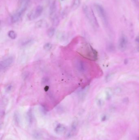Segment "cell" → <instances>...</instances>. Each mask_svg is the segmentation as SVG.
I'll list each match as a JSON object with an SVG mask.
<instances>
[{"label":"cell","instance_id":"cell-1","mask_svg":"<svg viewBox=\"0 0 139 140\" xmlns=\"http://www.w3.org/2000/svg\"><path fill=\"white\" fill-rule=\"evenodd\" d=\"M77 52L87 59L96 61L97 59V52L89 44H85L78 49Z\"/></svg>","mask_w":139,"mask_h":140},{"label":"cell","instance_id":"cell-2","mask_svg":"<svg viewBox=\"0 0 139 140\" xmlns=\"http://www.w3.org/2000/svg\"><path fill=\"white\" fill-rule=\"evenodd\" d=\"M82 9L85 16L92 26L95 28H98V23L92 9L87 5H84L83 6Z\"/></svg>","mask_w":139,"mask_h":140},{"label":"cell","instance_id":"cell-3","mask_svg":"<svg viewBox=\"0 0 139 140\" xmlns=\"http://www.w3.org/2000/svg\"><path fill=\"white\" fill-rule=\"evenodd\" d=\"M95 7L97 14L102 20L103 23L105 26H107L108 24V19L106 11L102 6L98 4L95 5Z\"/></svg>","mask_w":139,"mask_h":140},{"label":"cell","instance_id":"cell-4","mask_svg":"<svg viewBox=\"0 0 139 140\" xmlns=\"http://www.w3.org/2000/svg\"><path fill=\"white\" fill-rule=\"evenodd\" d=\"M43 10V8L42 6H38L29 14L28 15L29 19L32 21L38 18L42 14Z\"/></svg>","mask_w":139,"mask_h":140},{"label":"cell","instance_id":"cell-5","mask_svg":"<svg viewBox=\"0 0 139 140\" xmlns=\"http://www.w3.org/2000/svg\"><path fill=\"white\" fill-rule=\"evenodd\" d=\"M75 68L80 73L84 74L87 71L88 66L85 62L81 59H77L75 62Z\"/></svg>","mask_w":139,"mask_h":140},{"label":"cell","instance_id":"cell-6","mask_svg":"<svg viewBox=\"0 0 139 140\" xmlns=\"http://www.w3.org/2000/svg\"><path fill=\"white\" fill-rule=\"evenodd\" d=\"M14 58L13 57H10L6 58L3 61H1L0 63V69L1 70L5 69L8 68L13 63Z\"/></svg>","mask_w":139,"mask_h":140},{"label":"cell","instance_id":"cell-7","mask_svg":"<svg viewBox=\"0 0 139 140\" xmlns=\"http://www.w3.org/2000/svg\"><path fill=\"white\" fill-rule=\"evenodd\" d=\"M128 44V39L125 35H122L120 38L118 42V47L121 51H125Z\"/></svg>","mask_w":139,"mask_h":140},{"label":"cell","instance_id":"cell-8","mask_svg":"<svg viewBox=\"0 0 139 140\" xmlns=\"http://www.w3.org/2000/svg\"><path fill=\"white\" fill-rule=\"evenodd\" d=\"M23 13H22L20 11L18 10L13 15L11 16V21L12 23H17L18 22L19 20L21 18L23 14Z\"/></svg>","mask_w":139,"mask_h":140},{"label":"cell","instance_id":"cell-9","mask_svg":"<svg viewBox=\"0 0 139 140\" xmlns=\"http://www.w3.org/2000/svg\"><path fill=\"white\" fill-rule=\"evenodd\" d=\"M57 11V5L56 1H54L53 2L50 8V16L51 18L52 19L55 16H57L56 14Z\"/></svg>","mask_w":139,"mask_h":140},{"label":"cell","instance_id":"cell-10","mask_svg":"<svg viewBox=\"0 0 139 140\" xmlns=\"http://www.w3.org/2000/svg\"><path fill=\"white\" fill-rule=\"evenodd\" d=\"M77 130V123L76 121H74L72 123L71 130L67 135L68 137H71L75 135V134L76 133Z\"/></svg>","mask_w":139,"mask_h":140},{"label":"cell","instance_id":"cell-11","mask_svg":"<svg viewBox=\"0 0 139 140\" xmlns=\"http://www.w3.org/2000/svg\"><path fill=\"white\" fill-rule=\"evenodd\" d=\"M66 130L65 126L61 124H58L55 129V132L58 134H63L66 132Z\"/></svg>","mask_w":139,"mask_h":140},{"label":"cell","instance_id":"cell-12","mask_svg":"<svg viewBox=\"0 0 139 140\" xmlns=\"http://www.w3.org/2000/svg\"><path fill=\"white\" fill-rule=\"evenodd\" d=\"M34 40L32 39H25L21 42V46L23 47H27L33 44Z\"/></svg>","mask_w":139,"mask_h":140},{"label":"cell","instance_id":"cell-13","mask_svg":"<svg viewBox=\"0 0 139 140\" xmlns=\"http://www.w3.org/2000/svg\"><path fill=\"white\" fill-rule=\"evenodd\" d=\"M27 116L28 121L29 124H31L32 121L33 120V115L32 110L31 109H30L28 111L27 113Z\"/></svg>","mask_w":139,"mask_h":140},{"label":"cell","instance_id":"cell-14","mask_svg":"<svg viewBox=\"0 0 139 140\" xmlns=\"http://www.w3.org/2000/svg\"><path fill=\"white\" fill-rule=\"evenodd\" d=\"M81 4V0H74L72 4V9L76 10L78 8Z\"/></svg>","mask_w":139,"mask_h":140},{"label":"cell","instance_id":"cell-15","mask_svg":"<svg viewBox=\"0 0 139 140\" xmlns=\"http://www.w3.org/2000/svg\"><path fill=\"white\" fill-rule=\"evenodd\" d=\"M55 32V29L54 28H50L47 31V35L49 38H51L54 35Z\"/></svg>","mask_w":139,"mask_h":140},{"label":"cell","instance_id":"cell-16","mask_svg":"<svg viewBox=\"0 0 139 140\" xmlns=\"http://www.w3.org/2000/svg\"><path fill=\"white\" fill-rule=\"evenodd\" d=\"M46 25V23L43 20H40L36 23V26L37 28H41L44 27Z\"/></svg>","mask_w":139,"mask_h":140},{"label":"cell","instance_id":"cell-17","mask_svg":"<svg viewBox=\"0 0 139 140\" xmlns=\"http://www.w3.org/2000/svg\"><path fill=\"white\" fill-rule=\"evenodd\" d=\"M8 36L10 38L14 39H15L17 37V34L14 31H10L8 33Z\"/></svg>","mask_w":139,"mask_h":140},{"label":"cell","instance_id":"cell-18","mask_svg":"<svg viewBox=\"0 0 139 140\" xmlns=\"http://www.w3.org/2000/svg\"><path fill=\"white\" fill-rule=\"evenodd\" d=\"M52 20V23L54 26H57L58 25L59 23V19L58 17V16H55L53 18L51 19Z\"/></svg>","mask_w":139,"mask_h":140},{"label":"cell","instance_id":"cell-19","mask_svg":"<svg viewBox=\"0 0 139 140\" xmlns=\"http://www.w3.org/2000/svg\"><path fill=\"white\" fill-rule=\"evenodd\" d=\"M52 44L50 43H46L43 46L44 49L47 51H50L52 48Z\"/></svg>","mask_w":139,"mask_h":140},{"label":"cell","instance_id":"cell-20","mask_svg":"<svg viewBox=\"0 0 139 140\" xmlns=\"http://www.w3.org/2000/svg\"><path fill=\"white\" fill-rule=\"evenodd\" d=\"M14 120L17 124H18L20 122V116L17 113H16L14 115Z\"/></svg>","mask_w":139,"mask_h":140},{"label":"cell","instance_id":"cell-21","mask_svg":"<svg viewBox=\"0 0 139 140\" xmlns=\"http://www.w3.org/2000/svg\"><path fill=\"white\" fill-rule=\"evenodd\" d=\"M13 86L11 84H9L7 85L5 88V91L6 93H10L12 89Z\"/></svg>","mask_w":139,"mask_h":140},{"label":"cell","instance_id":"cell-22","mask_svg":"<svg viewBox=\"0 0 139 140\" xmlns=\"http://www.w3.org/2000/svg\"><path fill=\"white\" fill-rule=\"evenodd\" d=\"M49 79L48 77H44L42 79L41 83H42L43 85H44V84H48L49 82Z\"/></svg>","mask_w":139,"mask_h":140},{"label":"cell","instance_id":"cell-23","mask_svg":"<svg viewBox=\"0 0 139 140\" xmlns=\"http://www.w3.org/2000/svg\"><path fill=\"white\" fill-rule=\"evenodd\" d=\"M34 137L37 139H40L41 138V135L38 132H36L34 133Z\"/></svg>","mask_w":139,"mask_h":140},{"label":"cell","instance_id":"cell-24","mask_svg":"<svg viewBox=\"0 0 139 140\" xmlns=\"http://www.w3.org/2000/svg\"><path fill=\"white\" fill-rule=\"evenodd\" d=\"M107 48H108V51H112L114 49V47L112 44H109V46L107 47Z\"/></svg>","mask_w":139,"mask_h":140},{"label":"cell","instance_id":"cell-25","mask_svg":"<svg viewBox=\"0 0 139 140\" xmlns=\"http://www.w3.org/2000/svg\"><path fill=\"white\" fill-rule=\"evenodd\" d=\"M49 89V86H46L45 88H44V90H45V92H47V91H48Z\"/></svg>","mask_w":139,"mask_h":140},{"label":"cell","instance_id":"cell-26","mask_svg":"<svg viewBox=\"0 0 139 140\" xmlns=\"http://www.w3.org/2000/svg\"><path fill=\"white\" fill-rule=\"evenodd\" d=\"M135 41H136L137 42V43H139V36H137V37L136 39H135Z\"/></svg>","mask_w":139,"mask_h":140},{"label":"cell","instance_id":"cell-27","mask_svg":"<svg viewBox=\"0 0 139 140\" xmlns=\"http://www.w3.org/2000/svg\"><path fill=\"white\" fill-rule=\"evenodd\" d=\"M138 51H139V48H138Z\"/></svg>","mask_w":139,"mask_h":140},{"label":"cell","instance_id":"cell-28","mask_svg":"<svg viewBox=\"0 0 139 140\" xmlns=\"http://www.w3.org/2000/svg\"><path fill=\"white\" fill-rule=\"evenodd\" d=\"M138 140H139V138H138Z\"/></svg>","mask_w":139,"mask_h":140},{"label":"cell","instance_id":"cell-29","mask_svg":"<svg viewBox=\"0 0 139 140\" xmlns=\"http://www.w3.org/2000/svg\"><path fill=\"white\" fill-rule=\"evenodd\" d=\"M62 1H63V0H62Z\"/></svg>","mask_w":139,"mask_h":140}]
</instances>
